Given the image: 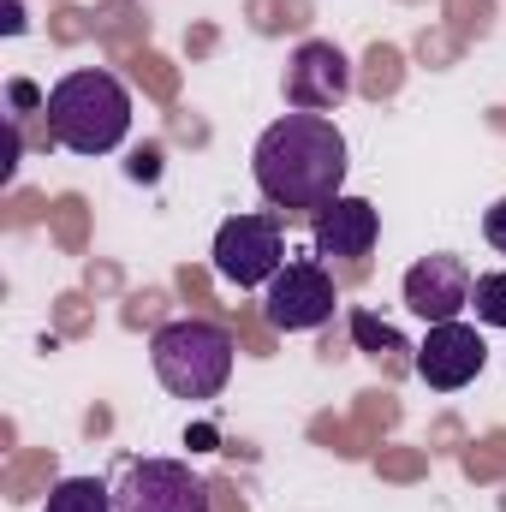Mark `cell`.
Here are the masks:
<instances>
[{
  "label": "cell",
  "instance_id": "1",
  "mask_svg": "<svg viewBox=\"0 0 506 512\" xmlns=\"http://www.w3.org/2000/svg\"><path fill=\"white\" fill-rule=\"evenodd\" d=\"M346 137L328 114H280L274 126L256 137L251 173L256 191L274 209H310L322 215L334 197H346Z\"/></svg>",
  "mask_w": 506,
  "mask_h": 512
},
{
  "label": "cell",
  "instance_id": "2",
  "mask_svg": "<svg viewBox=\"0 0 506 512\" xmlns=\"http://www.w3.org/2000/svg\"><path fill=\"white\" fill-rule=\"evenodd\" d=\"M42 114H48V137L60 149H72V155H114L131 131V90L114 72L84 66V72H66L48 90Z\"/></svg>",
  "mask_w": 506,
  "mask_h": 512
},
{
  "label": "cell",
  "instance_id": "3",
  "mask_svg": "<svg viewBox=\"0 0 506 512\" xmlns=\"http://www.w3.org/2000/svg\"><path fill=\"white\" fill-rule=\"evenodd\" d=\"M233 334L221 322L203 316H179L161 322L149 340V370L173 399H221V387L233 382Z\"/></svg>",
  "mask_w": 506,
  "mask_h": 512
},
{
  "label": "cell",
  "instance_id": "4",
  "mask_svg": "<svg viewBox=\"0 0 506 512\" xmlns=\"http://www.w3.org/2000/svg\"><path fill=\"white\" fill-rule=\"evenodd\" d=\"M209 256H215V274L227 286L256 292V286H268L286 268V233H280L274 215H233V221H221Z\"/></svg>",
  "mask_w": 506,
  "mask_h": 512
},
{
  "label": "cell",
  "instance_id": "5",
  "mask_svg": "<svg viewBox=\"0 0 506 512\" xmlns=\"http://www.w3.org/2000/svg\"><path fill=\"white\" fill-rule=\"evenodd\" d=\"M114 501L120 512H209V483L179 459H126Z\"/></svg>",
  "mask_w": 506,
  "mask_h": 512
},
{
  "label": "cell",
  "instance_id": "6",
  "mask_svg": "<svg viewBox=\"0 0 506 512\" xmlns=\"http://www.w3.org/2000/svg\"><path fill=\"white\" fill-rule=\"evenodd\" d=\"M262 316L268 328L280 334H310L334 316V274L316 262V256H286V268L268 280V298H262Z\"/></svg>",
  "mask_w": 506,
  "mask_h": 512
},
{
  "label": "cell",
  "instance_id": "7",
  "mask_svg": "<svg viewBox=\"0 0 506 512\" xmlns=\"http://www.w3.org/2000/svg\"><path fill=\"white\" fill-rule=\"evenodd\" d=\"M352 96V60L334 42H298L286 60V108L292 114H334Z\"/></svg>",
  "mask_w": 506,
  "mask_h": 512
},
{
  "label": "cell",
  "instance_id": "8",
  "mask_svg": "<svg viewBox=\"0 0 506 512\" xmlns=\"http://www.w3.org/2000/svg\"><path fill=\"white\" fill-rule=\"evenodd\" d=\"M483 364H489V346H483V334L471 322H435L423 334V346H417V376L435 387V393L471 387L483 376Z\"/></svg>",
  "mask_w": 506,
  "mask_h": 512
},
{
  "label": "cell",
  "instance_id": "9",
  "mask_svg": "<svg viewBox=\"0 0 506 512\" xmlns=\"http://www.w3.org/2000/svg\"><path fill=\"white\" fill-rule=\"evenodd\" d=\"M405 310H417L429 328H435V322H459V316L471 310V268L447 251L411 262V268H405Z\"/></svg>",
  "mask_w": 506,
  "mask_h": 512
},
{
  "label": "cell",
  "instance_id": "10",
  "mask_svg": "<svg viewBox=\"0 0 506 512\" xmlns=\"http://www.w3.org/2000/svg\"><path fill=\"white\" fill-rule=\"evenodd\" d=\"M310 239H316V256H340V262H358V256L376 251L381 239V215L370 197H334L322 215H316V227H310Z\"/></svg>",
  "mask_w": 506,
  "mask_h": 512
},
{
  "label": "cell",
  "instance_id": "11",
  "mask_svg": "<svg viewBox=\"0 0 506 512\" xmlns=\"http://www.w3.org/2000/svg\"><path fill=\"white\" fill-rule=\"evenodd\" d=\"M42 512H120V501H114V489L96 483V477H66V483L48 489V507Z\"/></svg>",
  "mask_w": 506,
  "mask_h": 512
},
{
  "label": "cell",
  "instance_id": "12",
  "mask_svg": "<svg viewBox=\"0 0 506 512\" xmlns=\"http://www.w3.org/2000/svg\"><path fill=\"white\" fill-rule=\"evenodd\" d=\"M352 340H358L370 358H387V352H411V346H405V334H399L393 322H381L376 310H352Z\"/></svg>",
  "mask_w": 506,
  "mask_h": 512
},
{
  "label": "cell",
  "instance_id": "13",
  "mask_svg": "<svg viewBox=\"0 0 506 512\" xmlns=\"http://www.w3.org/2000/svg\"><path fill=\"white\" fill-rule=\"evenodd\" d=\"M471 310L483 328H506V274H477L471 280Z\"/></svg>",
  "mask_w": 506,
  "mask_h": 512
},
{
  "label": "cell",
  "instance_id": "14",
  "mask_svg": "<svg viewBox=\"0 0 506 512\" xmlns=\"http://www.w3.org/2000/svg\"><path fill=\"white\" fill-rule=\"evenodd\" d=\"M483 239H489V245L506 256V197L495 203V209H489V215H483Z\"/></svg>",
  "mask_w": 506,
  "mask_h": 512
},
{
  "label": "cell",
  "instance_id": "15",
  "mask_svg": "<svg viewBox=\"0 0 506 512\" xmlns=\"http://www.w3.org/2000/svg\"><path fill=\"white\" fill-rule=\"evenodd\" d=\"M24 30V6L18 0H6V36H18Z\"/></svg>",
  "mask_w": 506,
  "mask_h": 512
},
{
  "label": "cell",
  "instance_id": "16",
  "mask_svg": "<svg viewBox=\"0 0 506 512\" xmlns=\"http://www.w3.org/2000/svg\"><path fill=\"white\" fill-rule=\"evenodd\" d=\"M12 102H18V108H36V102H48V96H36L30 84H12Z\"/></svg>",
  "mask_w": 506,
  "mask_h": 512
}]
</instances>
